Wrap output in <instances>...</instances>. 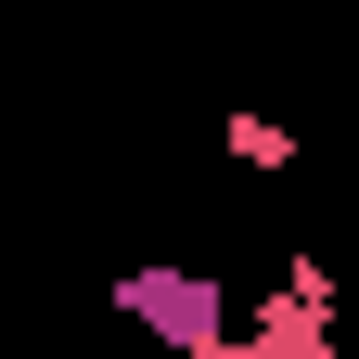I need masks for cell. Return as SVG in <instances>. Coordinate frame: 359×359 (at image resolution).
I'll use <instances>...</instances> for the list:
<instances>
[{"mask_svg":"<svg viewBox=\"0 0 359 359\" xmlns=\"http://www.w3.org/2000/svg\"><path fill=\"white\" fill-rule=\"evenodd\" d=\"M218 142H231L244 167H283V154H295V128H283V116H231V128H218Z\"/></svg>","mask_w":359,"mask_h":359,"instance_id":"6da1fadb","label":"cell"}]
</instances>
